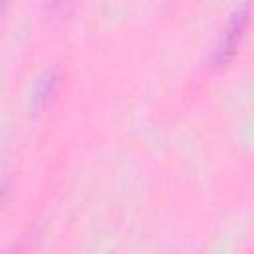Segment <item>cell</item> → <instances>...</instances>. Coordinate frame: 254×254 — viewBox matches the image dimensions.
<instances>
[{"instance_id": "6da1fadb", "label": "cell", "mask_w": 254, "mask_h": 254, "mask_svg": "<svg viewBox=\"0 0 254 254\" xmlns=\"http://www.w3.org/2000/svg\"><path fill=\"white\" fill-rule=\"evenodd\" d=\"M248 12H250V4H240L234 8V12L230 14V20L222 32V38L214 50V64L216 65H224L236 52L238 42L242 38V32L248 24Z\"/></svg>"}, {"instance_id": "7a4b0ae2", "label": "cell", "mask_w": 254, "mask_h": 254, "mask_svg": "<svg viewBox=\"0 0 254 254\" xmlns=\"http://www.w3.org/2000/svg\"><path fill=\"white\" fill-rule=\"evenodd\" d=\"M58 83H60V73L56 69H46L44 73L38 75V79L34 83V89H32V109H34V113H40L50 103V99L54 97V93L58 89Z\"/></svg>"}]
</instances>
